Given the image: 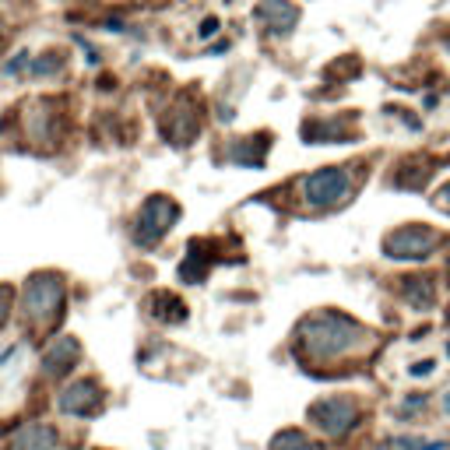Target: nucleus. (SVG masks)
<instances>
[{
	"label": "nucleus",
	"instance_id": "6e6552de",
	"mask_svg": "<svg viewBox=\"0 0 450 450\" xmlns=\"http://www.w3.org/2000/svg\"><path fill=\"white\" fill-rule=\"evenodd\" d=\"M60 408L64 412H78V415H85V412H95L99 408V390L92 387V383H74L64 398H60Z\"/></svg>",
	"mask_w": 450,
	"mask_h": 450
},
{
	"label": "nucleus",
	"instance_id": "0eeeda50",
	"mask_svg": "<svg viewBox=\"0 0 450 450\" xmlns=\"http://www.w3.org/2000/svg\"><path fill=\"white\" fill-rule=\"evenodd\" d=\"M11 450H56V433L49 426H22L11 440Z\"/></svg>",
	"mask_w": 450,
	"mask_h": 450
},
{
	"label": "nucleus",
	"instance_id": "20e7f679",
	"mask_svg": "<svg viewBox=\"0 0 450 450\" xmlns=\"http://www.w3.org/2000/svg\"><path fill=\"white\" fill-rule=\"evenodd\" d=\"M433 243H436L433 233H426V229H405L398 236H390L387 250H390V257H426Z\"/></svg>",
	"mask_w": 450,
	"mask_h": 450
},
{
	"label": "nucleus",
	"instance_id": "39448f33",
	"mask_svg": "<svg viewBox=\"0 0 450 450\" xmlns=\"http://www.w3.org/2000/svg\"><path fill=\"white\" fill-rule=\"evenodd\" d=\"M313 419L327 429V433H345L349 426H352V419H356V408L349 405V401H324V405H317L313 408Z\"/></svg>",
	"mask_w": 450,
	"mask_h": 450
},
{
	"label": "nucleus",
	"instance_id": "f03ea898",
	"mask_svg": "<svg viewBox=\"0 0 450 450\" xmlns=\"http://www.w3.org/2000/svg\"><path fill=\"white\" fill-rule=\"evenodd\" d=\"M345 187H349V176L342 173V169H324V173H313L306 180V201L331 204L338 197H345Z\"/></svg>",
	"mask_w": 450,
	"mask_h": 450
},
{
	"label": "nucleus",
	"instance_id": "423d86ee",
	"mask_svg": "<svg viewBox=\"0 0 450 450\" xmlns=\"http://www.w3.org/2000/svg\"><path fill=\"white\" fill-rule=\"evenodd\" d=\"M60 303V285L53 278H35L28 285V296H25V306L35 313V317H46L49 310H56Z\"/></svg>",
	"mask_w": 450,
	"mask_h": 450
},
{
	"label": "nucleus",
	"instance_id": "1a4fd4ad",
	"mask_svg": "<svg viewBox=\"0 0 450 450\" xmlns=\"http://www.w3.org/2000/svg\"><path fill=\"white\" fill-rule=\"evenodd\" d=\"M74 356H78V342L74 338H60V349H49V356H46V366L53 369V373H64V369H71L67 362H74Z\"/></svg>",
	"mask_w": 450,
	"mask_h": 450
},
{
	"label": "nucleus",
	"instance_id": "f8f14e48",
	"mask_svg": "<svg viewBox=\"0 0 450 450\" xmlns=\"http://www.w3.org/2000/svg\"><path fill=\"white\" fill-rule=\"evenodd\" d=\"M4 303H8V296H4V292H0V320H4Z\"/></svg>",
	"mask_w": 450,
	"mask_h": 450
},
{
	"label": "nucleus",
	"instance_id": "9b49d317",
	"mask_svg": "<svg viewBox=\"0 0 450 450\" xmlns=\"http://www.w3.org/2000/svg\"><path fill=\"white\" fill-rule=\"evenodd\" d=\"M215 32H218V22H215V18H208V22H204V28H201V35L208 39V35H215Z\"/></svg>",
	"mask_w": 450,
	"mask_h": 450
},
{
	"label": "nucleus",
	"instance_id": "7ed1b4c3",
	"mask_svg": "<svg viewBox=\"0 0 450 450\" xmlns=\"http://www.w3.org/2000/svg\"><path fill=\"white\" fill-rule=\"evenodd\" d=\"M176 218V208L169 204L165 197H151L141 211V243H155L165 229H169V222Z\"/></svg>",
	"mask_w": 450,
	"mask_h": 450
},
{
	"label": "nucleus",
	"instance_id": "9d476101",
	"mask_svg": "<svg viewBox=\"0 0 450 450\" xmlns=\"http://www.w3.org/2000/svg\"><path fill=\"white\" fill-rule=\"evenodd\" d=\"M260 15H274V32H289L296 25V8L281 4V0H271V4H264Z\"/></svg>",
	"mask_w": 450,
	"mask_h": 450
},
{
	"label": "nucleus",
	"instance_id": "f257e3e1",
	"mask_svg": "<svg viewBox=\"0 0 450 450\" xmlns=\"http://www.w3.org/2000/svg\"><path fill=\"white\" fill-rule=\"evenodd\" d=\"M356 334L359 327L349 324L345 317H320L306 327V345L317 356H334V352H345L356 345Z\"/></svg>",
	"mask_w": 450,
	"mask_h": 450
}]
</instances>
